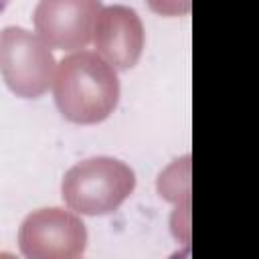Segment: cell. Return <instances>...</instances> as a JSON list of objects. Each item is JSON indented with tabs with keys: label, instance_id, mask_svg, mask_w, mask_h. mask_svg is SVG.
<instances>
[{
	"label": "cell",
	"instance_id": "cell-1",
	"mask_svg": "<svg viewBox=\"0 0 259 259\" xmlns=\"http://www.w3.org/2000/svg\"><path fill=\"white\" fill-rule=\"evenodd\" d=\"M53 93L69 121L99 123L117 105V71L93 51H75L57 63Z\"/></svg>",
	"mask_w": 259,
	"mask_h": 259
},
{
	"label": "cell",
	"instance_id": "cell-2",
	"mask_svg": "<svg viewBox=\"0 0 259 259\" xmlns=\"http://www.w3.org/2000/svg\"><path fill=\"white\" fill-rule=\"evenodd\" d=\"M136 188V172L111 156H93L71 166L61 180L65 204L81 214L113 212Z\"/></svg>",
	"mask_w": 259,
	"mask_h": 259
},
{
	"label": "cell",
	"instance_id": "cell-3",
	"mask_svg": "<svg viewBox=\"0 0 259 259\" xmlns=\"http://www.w3.org/2000/svg\"><path fill=\"white\" fill-rule=\"evenodd\" d=\"M55 71V55L36 32L16 24L0 30V73L12 93L40 97L53 85Z\"/></svg>",
	"mask_w": 259,
	"mask_h": 259
},
{
	"label": "cell",
	"instance_id": "cell-4",
	"mask_svg": "<svg viewBox=\"0 0 259 259\" xmlns=\"http://www.w3.org/2000/svg\"><path fill=\"white\" fill-rule=\"evenodd\" d=\"M18 247L26 259H77L87 247V229L71 210L36 208L20 223Z\"/></svg>",
	"mask_w": 259,
	"mask_h": 259
},
{
	"label": "cell",
	"instance_id": "cell-5",
	"mask_svg": "<svg viewBox=\"0 0 259 259\" xmlns=\"http://www.w3.org/2000/svg\"><path fill=\"white\" fill-rule=\"evenodd\" d=\"M101 6L99 0H40L32 12L36 34L49 47L83 51Z\"/></svg>",
	"mask_w": 259,
	"mask_h": 259
},
{
	"label": "cell",
	"instance_id": "cell-6",
	"mask_svg": "<svg viewBox=\"0 0 259 259\" xmlns=\"http://www.w3.org/2000/svg\"><path fill=\"white\" fill-rule=\"evenodd\" d=\"M95 53L115 71L132 69L144 49V24L140 14L125 4H103L93 22Z\"/></svg>",
	"mask_w": 259,
	"mask_h": 259
},
{
	"label": "cell",
	"instance_id": "cell-7",
	"mask_svg": "<svg viewBox=\"0 0 259 259\" xmlns=\"http://www.w3.org/2000/svg\"><path fill=\"white\" fill-rule=\"evenodd\" d=\"M168 259H190V247L186 245L184 249H178V251H174Z\"/></svg>",
	"mask_w": 259,
	"mask_h": 259
},
{
	"label": "cell",
	"instance_id": "cell-8",
	"mask_svg": "<svg viewBox=\"0 0 259 259\" xmlns=\"http://www.w3.org/2000/svg\"><path fill=\"white\" fill-rule=\"evenodd\" d=\"M0 259H18V257L12 255V253H8V251H0Z\"/></svg>",
	"mask_w": 259,
	"mask_h": 259
},
{
	"label": "cell",
	"instance_id": "cell-9",
	"mask_svg": "<svg viewBox=\"0 0 259 259\" xmlns=\"http://www.w3.org/2000/svg\"><path fill=\"white\" fill-rule=\"evenodd\" d=\"M4 6H6V2H0V12L4 10Z\"/></svg>",
	"mask_w": 259,
	"mask_h": 259
}]
</instances>
